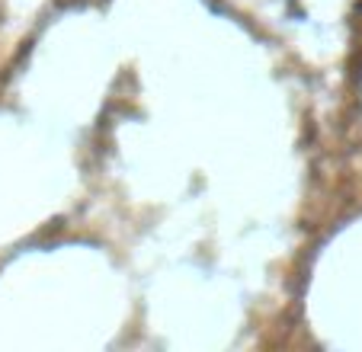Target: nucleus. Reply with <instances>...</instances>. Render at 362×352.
<instances>
[]
</instances>
